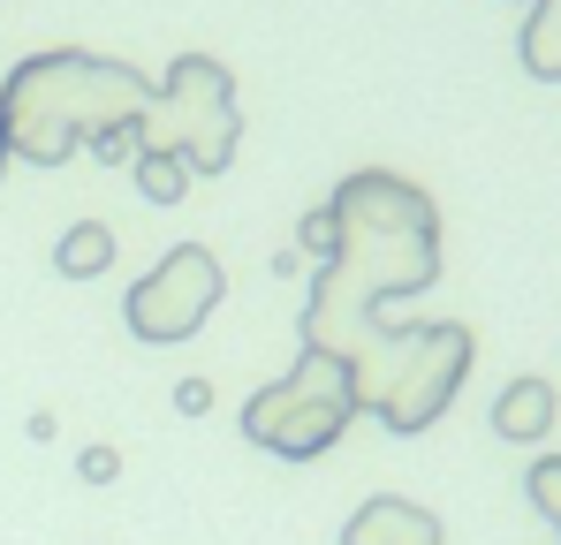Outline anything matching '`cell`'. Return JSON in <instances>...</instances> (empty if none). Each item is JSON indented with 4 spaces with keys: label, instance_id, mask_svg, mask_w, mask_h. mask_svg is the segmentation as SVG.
<instances>
[{
    "label": "cell",
    "instance_id": "obj_15",
    "mask_svg": "<svg viewBox=\"0 0 561 545\" xmlns=\"http://www.w3.org/2000/svg\"><path fill=\"white\" fill-rule=\"evenodd\" d=\"M77 477H84V485H114V477H122V454L114 448H84L77 454Z\"/></svg>",
    "mask_w": 561,
    "mask_h": 545
},
{
    "label": "cell",
    "instance_id": "obj_2",
    "mask_svg": "<svg viewBox=\"0 0 561 545\" xmlns=\"http://www.w3.org/2000/svg\"><path fill=\"white\" fill-rule=\"evenodd\" d=\"M145 98H152V84L129 61L54 46V54H31V61L8 69V84H0V129H8V152L15 160L61 167L69 152L92 144L99 129L137 121Z\"/></svg>",
    "mask_w": 561,
    "mask_h": 545
},
{
    "label": "cell",
    "instance_id": "obj_13",
    "mask_svg": "<svg viewBox=\"0 0 561 545\" xmlns=\"http://www.w3.org/2000/svg\"><path fill=\"white\" fill-rule=\"evenodd\" d=\"M524 492H531V508L561 531V454H539V462L524 469Z\"/></svg>",
    "mask_w": 561,
    "mask_h": 545
},
{
    "label": "cell",
    "instance_id": "obj_16",
    "mask_svg": "<svg viewBox=\"0 0 561 545\" xmlns=\"http://www.w3.org/2000/svg\"><path fill=\"white\" fill-rule=\"evenodd\" d=\"M175 409H183V417H205V409H213V386H205V379H183V386H175Z\"/></svg>",
    "mask_w": 561,
    "mask_h": 545
},
{
    "label": "cell",
    "instance_id": "obj_18",
    "mask_svg": "<svg viewBox=\"0 0 561 545\" xmlns=\"http://www.w3.org/2000/svg\"><path fill=\"white\" fill-rule=\"evenodd\" d=\"M524 8H531V0H524Z\"/></svg>",
    "mask_w": 561,
    "mask_h": 545
},
{
    "label": "cell",
    "instance_id": "obj_1",
    "mask_svg": "<svg viewBox=\"0 0 561 545\" xmlns=\"http://www.w3.org/2000/svg\"><path fill=\"white\" fill-rule=\"evenodd\" d=\"M327 205L342 220V243L311 280L304 349H327V357L350 363L379 334L387 295L433 288V272H440V212H433V197L417 182L387 175V167L350 175Z\"/></svg>",
    "mask_w": 561,
    "mask_h": 545
},
{
    "label": "cell",
    "instance_id": "obj_8",
    "mask_svg": "<svg viewBox=\"0 0 561 545\" xmlns=\"http://www.w3.org/2000/svg\"><path fill=\"white\" fill-rule=\"evenodd\" d=\"M554 417H561V394L547 379H508L501 402H493V432H501L508 448H539V440L554 432Z\"/></svg>",
    "mask_w": 561,
    "mask_h": 545
},
{
    "label": "cell",
    "instance_id": "obj_11",
    "mask_svg": "<svg viewBox=\"0 0 561 545\" xmlns=\"http://www.w3.org/2000/svg\"><path fill=\"white\" fill-rule=\"evenodd\" d=\"M129 175H137V197H145V205H183L190 182H197L175 152H137V160H129Z\"/></svg>",
    "mask_w": 561,
    "mask_h": 545
},
{
    "label": "cell",
    "instance_id": "obj_10",
    "mask_svg": "<svg viewBox=\"0 0 561 545\" xmlns=\"http://www.w3.org/2000/svg\"><path fill=\"white\" fill-rule=\"evenodd\" d=\"M54 266L69 272V280H99V272L114 266V228H106V220H77V228L54 243Z\"/></svg>",
    "mask_w": 561,
    "mask_h": 545
},
{
    "label": "cell",
    "instance_id": "obj_14",
    "mask_svg": "<svg viewBox=\"0 0 561 545\" xmlns=\"http://www.w3.org/2000/svg\"><path fill=\"white\" fill-rule=\"evenodd\" d=\"M84 152H92V160H106V167H129V160H137V129H129V121H114V129H99Z\"/></svg>",
    "mask_w": 561,
    "mask_h": 545
},
{
    "label": "cell",
    "instance_id": "obj_6",
    "mask_svg": "<svg viewBox=\"0 0 561 545\" xmlns=\"http://www.w3.org/2000/svg\"><path fill=\"white\" fill-rule=\"evenodd\" d=\"M213 303H220V258L205 243H175L160 266L122 295V326L137 341H160L168 349V341H190L213 318Z\"/></svg>",
    "mask_w": 561,
    "mask_h": 545
},
{
    "label": "cell",
    "instance_id": "obj_17",
    "mask_svg": "<svg viewBox=\"0 0 561 545\" xmlns=\"http://www.w3.org/2000/svg\"><path fill=\"white\" fill-rule=\"evenodd\" d=\"M8 160H15V152H8V129H0V175H8Z\"/></svg>",
    "mask_w": 561,
    "mask_h": 545
},
{
    "label": "cell",
    "instance_id": "obj_7",
    "mask_svg": "<svg viewBox=\"0 0 561 545\" xmlns=\"http://www.w3.org/2000/svg\"><path fill=\"white\" fill-rule=\"evenodd\" d=\"M342 545H440V515L402 492H379L342 523Z\"/></svg>",
    "mask_w": 561,
    "mask_h": 545
},
{
    "label": "cell",
    "instance_id": "obj_3",
    "mask_svg": "<svg viewBox=\"0 0 561 545\" xmlns=\"http://www.w3.org/2000/svg\"><path fill=\"white\" fill-rule=\"evenodd\" d=\"M470 371V326H379L373 341L350 357L357 409H373L387 432H425Z\"/></svg>",
    "mask_w": 561,
    "mask_h": 545
},
{
    "label": "cell",
    "instance_id": "obj_12",
    "mask_svg": "<svg viewBox=\"0 0 561 545\" xmlns=\"http://www.w3.org/2000/svg\"><path fill=\"white\" fill-rule=\"evenodd\" d=\"M334 243H342V220H334V205H311V212L296 220V258L327 266V258H334Z\"/></svg>",
    "mask_w": 561,
    "mask_h": 545
},
{
    "label": "cell",
    "instance_id": "obj_5",
    "mask_svg": "<svg viewBox=\"0 0 561 545\" xmlns=\"http://www.w3.org/2000/svg\"><path fill=\"white\" fill-rule=\"evenodd\" d=\"M357 417V386H350V363L327 357V349H304L288 379L259 386L243 402V440L251 448L280 454V462H311L327 454Z\"/></svg>",
    "mask_w": 561,
    "mask_h": 545
},
{
    "label": "cell",
    "instance_id": "obj_9",
    "mask_svg": "<svg viewBox=\"0 0 561 545\" xmlns=\"http://www.w3.org/2000/svg\"><path fill=\"white\" fill-rule=\"evenodd\" d=\"M516 54L539 84H561V0H531V23H524Z\"/></svg>",
    "mask_w": 561,
    "mask_h": 545
},
{
    "label": "cell",
    "instance_id": "obj_4",
    "mask_svg": "<svg viewBox=\"0 0 561 545\" xmlns=\"http://www.w3.org/2000/svg\"><path fill=\"white\" fill-rule=\"evenodd\" d=\"M129 129H137V152H175L190 175H228L236 167V144H243L236 77L213 54H183L168 69V84H152L145 114Z\"/></svg>",
    "mask_w": 561,
    "mask_h": 545
}]
</instances>
